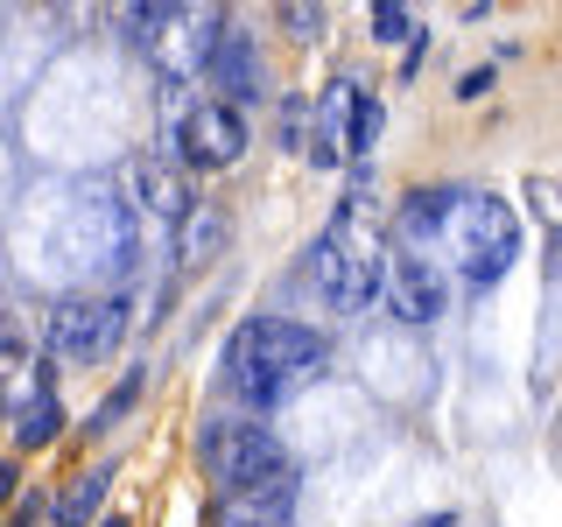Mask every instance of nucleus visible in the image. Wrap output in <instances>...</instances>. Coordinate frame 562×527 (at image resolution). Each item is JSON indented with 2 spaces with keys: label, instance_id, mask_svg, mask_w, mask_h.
Segmentation results:
<instances>
[{
  "label": "nucleus",
  "instance_id": "0eeeda50",
  "mask_svg": "<svg viewBox=\"0 0 562 527\" xmlns=\"http://www.w3.org/2000/svg\"><path fill=\"white\" fill-rule=\"evenodd\" d=\"M380 85L366 78L359 64H338L316 92V141H310V169H351V134H359V113Z\"/></svg>",
  "mask_w": 562,
  "mask_h": 527
},
{
  "label": "nucleus",
  "instance_id": "1a4fd4ad",
  "mask_svg": "<svg viewBox=\"0 0 562 527\" xmlns=\"http://www.w3.org/2000/svg\"><path fill=\"white\" fill-rule=\"evenodd\" d=\"M204 78H211V92H218L225 105H239V113H254V105L268 99V64H260V43L239 22L218 29V43H211V57H204Z\"/></svg>",
  "mask_w": 562,
  "mask_h": 527
},
{
  "label": "nucleus",
  "instance_id": "aec40b11",
  "mask_svg": "<svg viewBox=\"0 0 562 527\" xmlns=\"http://www.w3.org/2000/svg\"><path fill=\"white\" fill-rule=\"evenodd\" d=\"M422 57H429V29H422V35H415V43H408V49H401V85H408V78H415V70H422Z\"/></svg>",
  "mask_w": 562,
  "mask_h": 527
},
{
  "label": "nucleus",
  "instance_id": "2eb2a0df",
  "mask_svg": "<svg viewBox=\"0 0 562 527\" xmlns=\"http://www.w3.org/2000/svg\"><path fill=\"white\" fill-rule=\"evenodd\" d=\"M140 394H148V366H127L113 394H99V401H92V415L78 422V444H105V436H113L120 422L140 408Z\"/></svg>",
  "mask_w": 562,
  "mask_h": 527
},
{
  "label": "nucleus",
  "instance_id": "423d86ee",
  "mask_svg": "<svg viewBox=\"0 0 562 527\" xmlns=\"http://www.w3.org/2000/svg\"><path fill=\"white\" fill-rule=\"evenodd\" d=\"M155 155L169 169H204V176L239 169L254 155V113H239L225 99H198L176 127H155Z\"/></svg>",
  "mask_w": 562,
  "mask_h": 527
},
{
  "label": "nucleus",
  "instance_id": "20e7f679",
  "mask_svg": "<svg viewBox=\"0 0 562 527\" xmlns=\"http://www.w3.org/2000/svg\"><path fill=\"white\" fill-rule=\"evenodd\" d=\"M198 471H204L211 492H254V485L281 479V471H295V457L260 415H204Z\"/></svg>",
  "mask_w": 562,
  "mask_h": 527
},
{
  "label": "nucleus",
  "instance_id": "dca6fc26",
  "mask_svg": "<svg viewBox=\"0 0 562 527\" xmlns=\"http://www.w3.org/2000/svg\"><path fill=\"white\" fill-rule=\"evenodd\" d=\"M274 141H281V155H303V162H310V141H316V99L281 92V99H274Z\"/></svg>",
  "mask_w": 562,
  "mask_h": 527
},
{
  "label": "nucleus",
  "instance_id": "412c9836",
  "mask_svg": "<svg viewBox=\"0 0 562 527\" xmlns=\"http://www.w3.org/2000/svg\"><path fill=\"white\" fill-rule=\"evenodd\" d=\"M408 527H457V506H443V514H422V520H408Z\"/></svg>",
  "mask_w": 562,
  "mask_h": 527
},
{
  "label": "nucleus",
  "instance_id": "f3484780",
  "mask_svg": "<svg viewBox=\"0 0 562 527\" xmlns=\"http://www.w3.org/2000/svg\"><path fill=\"white\" fill-rule=\"evenodd\" d=\"M366 35H373L380 49H408L422 35V14L401 8V0H373V8H366Z\"/></svg>",
  "mask_w": 562,
  "mask_h": 527
},
{
  "label": "nucleus",
  "instance_id": "a211bd4d",
  "mask_svg": "<svg viewBox=\"0 0 562 527\" xmlns=\"http://www.w3.org/2000/svg\"><path fill=\"white\" fill-rule=\"evenodd\" d=\"M274 22H281V35H295V49H324V35H330V8H281Z\"/></svg>",
  "mask_w": 562,
  "mask_h": 527
},
{
  "label": "nucleus",
  "instance_id": "6ab92c4d",
  "mask_svg": "<svg viewBox=\"0 0 562 527\" xmlns=\"http://www.w3.org/2000/svg\"><path fill=\"white\" fill-rule=\"evenodd\" d=\"M492 78H499V70H492V64H471V70H464V78H457V85H450V92H457V105H479V99L492 92Z\"/></svg>",
  "mask_w": 562,
  "mask_h": 527
},
{
  "label": "nucleus",
  "instance_id": "4468645a",
  "mask_svg": "<svg viewBox=\"0 0 562 527\" xmlns=\"http://www.w3.org/2000/svg\"><path fill=\"white\" fill-rule=\"evenodd\" d=\"M57 436H70L64 394H43V401H22V408H8V450H14V457H35V450H49Z\"/></svg>",
  "mask_w": 562,
  "mask_h": 527
},
{
  "label": "nucleus",
  "instance_id": "9d476101",
  "mask_svg": "<svg viewBox=\"0 0 562 527\" xmlns=\"http://www.w3.org/2000/svg\"><path fill=\"white\" fill-rule=\"evenodd\" d=\"M295 492H303V471H281V479L254 485V492H211L204 527H289Z\"/></svg>",
  "mask_w": 562,
  "mask_h": 527
},
{
  "label": "nucleus",
  "instance_id": "f03ea898",
  "mask_svg": "<svg viewBox=\"0 0 562 527\" xmlns=\"http://www.w3.org/2000/svg\"><path fill=\"white\" fill-rule=\"evenodd\" d=\"M520 204H506L499 190H464L457 183V204H450V225H443V268L464 281V289H499L506 274L520 268Z\"/></svg>",
  "mask_w": 562,
  "mask_h": 527
},
{
  "label": "nucleus",
  "instance_id": "7ed1b4c3",
  "mask_svg": "<svg viewBox=\"0 0 562 527\" xmlns=\"http://www.w3.org/2000/svg\"><path fill=\"white\" fill-rule=\"evenodd\" d=\"M70 233H64V260L70 274H105V281H127L140 268V204L134 190L105 183V176H85L70 190Z\"/></svg>",
  "mask_w": 562,
  "mask_h": 527
},
{
  "label": "nucleus",
  "instance_id": "f257e3e1",
  "mask_svg": "<svg viewBox=\"0 0 562 527\" xmlns=\"http://www.w3.org/2000/svg\"><path fill=\"white\" fill-rule=\"evenodd\" d=\"M324 373H330V338L316 324H295V316H246V324H233V338L218 351L225 401L239 415H260V422L274 408H289Z\"/></svg>",
  "mask_w": 562,
  "mask_h": 527
},
{
  "label": "nucleus",
  "instance_id": "6e6552de",
  "mask_svg": "<svg viewBox=\"0 0 562 527\" xmlns=\"http://www.w3.org/2000/svg\"><path fill=\"white\" fill-rule=\"evenodd\" d=\"M450 310V274L436 254H394V274H386V316L408 330H429L443 324Z\"/></svg>",
  "mask_w": 562,
  "mask_h": 527
},
{
  "label": "nucleus",
  "instance_id": "39448f33",
  "mask_svg": "<svg viewBox=\"0 0 562 527\" xmlns=\"http://www.w3.org/2000/svg\"><path fill=\"white\" fill-rule=\"evenodd\" d=\"M127 338H134V310L127 295H105V289H70L43 316V351L64 366H113Z\"/></svg>",
  "mask_w": 562,
  "mask_h": 527
},
{
  "label": "nucleus",
  "instance_id": "4be33fe9",
  "mask_svg": "<svg viewBox=\"0 0 562 527\" xmlns=\"http://www.w3.org/2000/svg\"><path fill=\"white\" fill-rule=\"evenodd\" d=\"M99 527H134V520H127V514H105V520H99Z\"/></svg>",
  "mask_w": 562,
  "mask_h": 527
},
{
  "label": "nucleus",
  "instance_id": "9b49d317",
  "mask_svg": "<svg viewBox=\"0 0 562 527\" xmlns=\"http://www.w3.org/2000/svg\"><path fill=\"white\" fill-rule=\"evenodd\" d=\"M127 190H134V204H140V218H155V225H162V233L176 239V225H183L190 218V204H198V198H190V190H183V176H176L169 162H162V155H134V162H127Z\"/></svg>",
  "mask_w": 562,
  "mask_h": 527
},
{
  "label": "nucleus",
  "instance_id": "f8f14e48",
  "mask_svg": "<svg viewBox=\"0 0 562 527\" xmlns=\"http://www.w3.org/2000/svg\"><path fill=\"white\" fill-rule=\"evenodd\" d=\"M113 479H120L113 457H92L78 479L49 485V527H99V520H105V492H113Z\"/></svg>",
  "mask_w": 562,
  "mask_h": 527
},
{
  "label": "nucleus",
  "instance_id": "ddd939ff",
  "mask_svg": "<svg viewBox=\"0 0 562 527\" xmlns=\"http://www.w3.org/2000/svg\"><path fill=\"white\" fill-rule=\"evenodd\" d=\"M225 239H233V218H225L211 198H198L190 204V218L176 225V239H169V260H176V274H198V268H211V260L225 254Z\"/></svg>",
  "mask_w": 562,
  "mask_h": 527
}]
</instances>
